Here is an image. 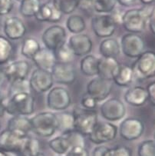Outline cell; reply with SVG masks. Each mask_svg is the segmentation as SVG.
<instances>
[{
  "instance_id": "27",
  "label": "cell",
  "mask_w": 155,
  "mask_h": 156,
  "mask_svg": "<svg viewBox=\"0 0 155 156\" xmlns=\"http://www.w3.org/2000/svg\"><path fill=\"white\" fill-rule=\"evenodd\" d=\"M55 115L58 121V130L61 132L62 135L75 130V118L73 113L65 112Z\"/></svg>"
},
{
  "instance_id": "17",
  "label": "cell",
  "mask_w": 155,
  "mask_h": 156,
  "mask_svg": "<svg viewBox=\"0 0 155 156\" xmlns=\"http://www.w3.org/2000/svg\"><path fill=\"white\" fill-rule=\"evenodd\" d=\"M69 46L74 55L84 56L87 55L92 49V41L85 34H75L69 38Z\"/></svg>"
},
{
  "instance_id": "13",
  "label": "cell",
  "mask_w": 155,
  "mask_h": 156,
  "mask_svg": "<svg viewBox=\"0 0 155 156\" xmlns=\"http://www.w3.org/2000/svg\"><path fill=\"white\" fill-rule=\"evenodd\" d=\"M91 27L98 37L107 39L114 33L116 23L111 15H101L92 19Z\"/></svg>"
},
{
  "instance_id": "40",
  "label": "cell",
  "mask_w": 155,
  "mask_h": 156,
  "mask_svg": "<svg viewBox=\"0 0 155 156\" xmlns=\"http://www.w3.org/2000/svg\"><path fill=\"white\" fill-rule=\"evenodd\" d=\"M65 136L68 138L71 148L75 146H82L85 147V139L84 135L76 131H72L67 134H65Z\"/></svg>"
},
{
  "instance_id": "32",
  "label": "cell",
  "mask_w": 155,
  "mask_h": 156,
  "mask_svg": "<svg viewBox=\"0 0 155 156\" xmlns=\"http://www.w3.org/2000/svg\"><path fill=\"white\" fill-rule=\"evenodd\" d=\"M40 48V44L36 39L34 38H27L23 41L21 52L26 58H32Z\"/></svg>"
},
{
  "instance_id": "49",
  "label": "cell",
  "mask_w": 155,
  "mask_h": 156,
  "mask_svg": "<svg viewBox=\"0 0 155 156\" xmlns=\"http://www.w3.org/2000/svg\"><path fill=\"white\" fill-rule=\"evenodd\" d=\"M5 112V101L2 92L0 91V117L4 115Z\"/></svg>"
},
{
  "instance_id": "9",
  "label": "cell",
  "mask_w": 155,
  "mask_h": 156,
  "mask_svg": "<svg viewBox=\"0 0 155 156\" xmlns=\"http://www.w3.org/2000/svg\"><path fill=\"white\" fill-rule=\"evenodd\" d=\"M144 125L138 118L129 117L122 121L119 127V134L126 141H134L144 133Z\"/></svg>"
},
{
  "instance_id": "8",
  "label": "cell",
  "mask_w": 155,
  "mask_h": 156,
  "mask_svg": "<svg viewBox=\"0 0 155 156\" xmlns=\"http://www.w3.org/2000/svg\"><path fill=\"white\" fill-rule=\"evenodd\" d=\"M66 38L65 29L62 26L55 25L45 29L42 34V40L45 48L54 51L65 43Z\"/></svg>"
},
{
  "instance_id": "51",
  "label": "cell",
  "mask_w": 155,
  "mask_h": 156,
  "mask_svg": "<svg viewBox=\"0 0 155 156\" xmlns=\"http://www.w3.org/2000/svg\"><path fill=\"white\" fill-rule=\"evenodd\" d=\"M154 0H141V2L144 5H149V4L153 3Z\"/></svg>"
},
{
  "instance_id": "15",
  "label": "cell",
  "mask_w": 155,
  "mask_h": 156,
  "mask_svg": "<svg viewBox=\"0 0 155 156\" xmlns=\"http://www.w3.org/2000/svg\"><path fill=\"white\" fill-rule=\"evenodd\" d=\"M53 82L54 81L50 72L36 69L32 73L29 85L30 89H33L35 92L43 93L51 89Z\"/></svg>"
},
{
  "instance_id": "36",
  "label": "cell",
  "mask_w": 155,
  "mask_h": 156,
  "mask_svg": "<svg viewBox=\"0 0 155 156\" xmlns=\"http://www.w3.org/2000/svg\"><path fill=\"white\" fill-rule=\"evenodd\" d=\"M51 2L62 14L72 13L79 4V0H52Z\"/></svg>"
},
{
  "instance_id": "19",
  "label": "cell",
  "mask_w": 155,
  "mask_h": 156,
  "mask_svg": "<svg viewBox=\"0 0 155 156\" xmlns=\"http://www.w3.org/2000/svg\"><path fill=\"white\" fill-rule=\"evenodd\" d=\"M3 30L9 39L18 40L24 37L26 32V27L21 19L16 16H12L5 20Z\"/></svg>"
},
{
  "instance_id": "46",
  "label": "cell",
  "mask_w": 155,
  "mask_h": 156,
  "mask_svg": "<svg viewBox=\"0 0 155 156\" xmlns=\"http://www.w3.org/2000/svg\"><path fill=\"white\" fill-rule=\"evenodd\" d=\"M78 7L86 12L94 10V0H79Z\"/></svg>"
},
{
  "instance_id": "53",
  "label": "cell",
  "mask_w": 155,
  "mask_h": 156,
  "mask_svg": "<svg viewBox=\"0 0 155 156\" xmlns=\"http://www.w3.org/2000/svg\"><path fill=\"white\" fill-rule=\"evenodd\" d=\"M8 156H19V154L17 153H14V152H6Z\"/></svg>"
},
{
  "instance_id": "7",
  "label": "cell",
  "mask_w": 155,
  "mask_h": 156,
  "mask_svg": "<svg viewBox=\"0 0 155 156\" xmlns=\"http://www.w3.org/2000/svg\"><path fill=\"white\" fill-rule=\"evenodd\" d=\"M121 47L126 56L137 58L144 51L145 44L143 38L138 34L128 33L122 37Z\"/></svg>"
},
{
  "instance_id": "29",
  "label": "cell",
  "mask_w": 155,
  "mask_h": 156,
  "mask_svg": "<svg viewBox=\"0 0 155 156\" xmlns=\"http://www.w3.org/2000/svg\"><path fill=\"white\" fill-rule=\"evenodd\" d=\"M48 146L55 153L58 154H64L71 148L68 138L65 135L57 136L48 142Z\"/></svg>"
},
{
  "instance_id": "2",
  "label": "cell",
  "mask_w": 155,
  "mask_h": 156,
  "mask_svg": "<svg viewBox=\"0 0 155 156\" xmlns=\"http://www.w3.org/2000/svg\"><path fill=\"white\" fill-rule=\"evenodd\" d=\"M35 111V98L29 92L16 94L5 102V112L11 115L26 116Z\"/></svg>"
},
{
  "instance_id": "52",
  "label": "cell",
  "mask_w": 155,
  "mask_h": 156,
  "mask_svg": "<svg viewBox=\"0 0 155 156\" xmlns=\"http://www.w3.org/2000/svg\"><path fill=\"white\" fill-rule=\"evenodd\" d=\"M4 78H5V76H4L3 72H2V69H0V85H1L2 82H3Z\"/></svg>"
},
{
  "instance_id": "44",
  "label": "cell",
  "mask_w": 155,
  "mask_h": 156,
  "mask_svg": "<svg viewBox=\"0 0 155 156\" xmlns=\"http://www.w3.org/2000/svg\"><path fill=\"white\" fill-rule=\"evenodd\" d=\"M14 6L13 0H0V16L8 15Z\"/></svg>"
},
{
  "instance_id": "35",
  "label": "cell",
  "mask_w": 155,
  "mask_h": 156,
  "mask_svg": "<svg viewBox=\"0 0 155 156\" xmlns=\"http://www.w3.org/2000/svg\"><path fill=\"white\" fill-rule=\"evenodd\" d=\"M56 62L62 63H70L73 60L74 54L69 45L65 43L54 51Z\"/></svg>"
},
{
  "instance_id": "16",
  "label": "cell",
  "mask_w": 155,
  "mask_h": 156,
  "mask_svg": "<svg viewBox=\"0 0 155 156\" xmlns=\"http://www.w3.org/2000/svg\"><path fill=\"white\" fill-rule=\"evenodd\" d=\"M30 71V65L26 60L13 62L2 69L4 76L10 82L26 79Z\"/></svg>"
},
{
  "instance_id": "30",
  "label": "cell",
  "mask_w": 155,
  "mask_h": 156,
  "mask_svg": "<svg viewBox=\"0 0 155 156\" xmlns=\"http://www.w3.org/2000/svg\"><path fill=\"white\" fill-rule=\"evenodd\" d=\"M40 143L36 138L26 137L22 145L19 154L20 156H32L39 152Z\"/></svg>"
},
{
  "instance_id": "31",
  "label": "cell",
  "mask_w": 155,
  "mask_h": 156,
  "mask_svg": "<svg viewBox=\"0 0 155 156\" xmlns=\"http://www.w3.org/2000/svg\"><path fill=\"white\" fill-rule=\"evenodd\" d=\"M20 3L19 12L27 18L35 16L41 6L40 0H23Z\"/></svg>"
},
{
  "instance_id": "45",
  "label": "cell",
  "mask_w": 155,
  "mask_h": 156,
  "mask_svg": "<svg viewBox=\"0 0 155 156\" xmlns=\"http://www.w3.org/2000/svg\"><path fill=\"white\" fill-rule=\"evenodd\" d=\"M111 149L105 145H98L92 151V156H111Z\"/></svg>"
},
{
  "instance_id": "43",
  "label": "cell",
  "mask_w": 155,
  "mask_h": 156,
  "mask_svg": "<svg viewBox=\"0 0 155 156\" xmlns=\"http://www.w3.org/2000/svg\"><path fill=\"white\" fill-rule=\"evenodd\" d=\"M66 156H89V153L85 147L75 146L69 150Z\"/></svg>"
},
{
  "instance_id": "21",
  "label": "cell",
  "mask_w": 155,
  "mask_h": 156,
  "mask_svg": "<svg viewBox=\"0 0 155 156\" xmlns=\"http://www.w3.org/2000/svg\"><path fill=\"white\" fill-rule=\"evenodd\" d=\"M7 129L14 132L21 138H26L28 133L32 131V125L30 119L26 116L16 115L13 116L8 122Z\"/></svg>"
},
{
  "instance_id": "1",
  "label": "cell",
  "mask_w": 155,
  "mask_h": 156,
  "mask_svg": "<svg viewBox=\"0 0 155 156\" xmlns=\"http://www.w3.org/2000/svg\"><path fill=\"white\" fill-rule=\"evenodd\" d=\"M153 9H131L125 12L122 16V23L129 33H139L146 27L147 20Z\"/></svg>"
},
{
  "instance_id": "39",
  "label": "cell",
  "mask_w": 155,
  "mask_h": 156,
  "mask_svg": "<svg viewBox=\"0 0 155 156\" xmlns=\"http://www.w3.org/2000/svg\"><path fill=\"white\" fill-rule=\"evenodd\" d=\"M138 156H155L154 141L150 139L141 142L138 146Z\"/></svg>"
},
{
  "instance_id": "20",
  "label": "cell",
  "mask_w": 155,
  "mask_h": 156,
  "mask_svg": "<svg viewBox=\"0 0 155 156\" xmlns=\"http://www.w3.org/2000/svg\"><path fill=\"white\" fill-rule=\"evenodd\" d=\"M62 16V13L55 6L52 2H48L41 5L35 17L39 22L57 23L61 20Z\"/></svg>"
},
{
  "instance_id": "4",
  "label": "cell",
  "mask_w": 155,
  "mask_h": 156,
  "mask_svg": "<svg viewBox=\"0 0 155 156\" xmlns=\"http://www.w3.org/2000/svg\"><path fill=\"white\" fill-rule=\"evenodd\" d=\"M134 78L138 79H146L154 76L155 55L151 51H144L131 66Z\"/></svg>"
},
{
  "instance_id": "42",
  "label": "cell",
  "mask_w": 155,
  "mask_h": 156,
  "mask_svg": "<svg viewBox=\"0 0 155 156\" xmlns=\"http://www.w3.org/2000/svg\"><path fill=\"white\" fill-rule=\"evenodd\" d=\"M81 102H82V105L83 107V108L88 110H93L97 106L98 101H96L94 98L90 96L89 95L86 94V95H85L82 97V99Z\"/></svg>"
},
{
  "instance_id": "54",
  "label": "cell",
  "mask_w": 155,
  "mask_h": 156,
  "mask_svg": "<svg viewBox=\"0 0 155 156\" xmlns=\"http://www.w3.org/2000/svg\"><path fill=\"white\" fill-rule=\"evenodd\" d=\"M32 156H46V155H45L43 152H41V151H39V152L36 153V154H34V155H32Z\"/></svg>"
},
{
  "instance_id": "25",
  "label": "cell",
  "mask_w": 155,
  "mask_h": 156,
  "mask_svg": "<svg viewBox=\"0 0 155 156\" xmlns=\"http://www.w3.org/2000/svg\"><path fill=\"white\" fill-rule=\"evenodd\" d=\"M134 79V73L131 66L125 64H120L117 71L114 75L112 81L119 86H128Z\"/></svg>"
},
{
  "instance_id": "34",
  "label": "cell",
  "mask_w": 155,
  "mask_h": 156,
  "mask_svg": "<svg viewBox=\"0 0 155 156\" xmlns=\"http://www.w3.org/2000/svg\"><path fill=\"white\" fill-rule=\"evenodd\" d=\"M13 53L12 42L7 38L0 36V65L5 64Z\"/></svg>"
},
{
  "instance_id": "14",
  "label": "cell",
  "mask_w": 155,
  "mask_h": 156,
  "mask_svg": "<svg viewBox=\"0 0 155 156\" xmlns=\"http://www.w3.org/2000/svg\"><path fill=\"white\" fill-rule=\"evenodd\" d=\"M53 81L63 85H71L76 79L75 69L70 63L56 62L51 70Z\"/></svg>"
},
{
  "instance_id": "37",
  "label": "cell",
  "mask_w": 155,
  "mask_h": 156,
  "mask_svg": "<svg viewBox=\"0 0 155 156\" xmlns=\"http://www.w3.org/2000/svg\"><path fill=\"white\" fill-rule=\"evenodd\" d=\"M116 3V0H94V10L99 13L111 12Z\"/></svg>"
},
{
  "instance_id": "18",
  "label": "cell",
  "mask_w": 155,
  "mask_h": 156,
  "mask_svg": "<svg viewBox=\"0 0 155 156\" xmlns=\"http://www.w3.org/2000/svg\"><path fill=\"white\" fill-rule=\"evenodd\" d=\"M24 139L9 129H5L0 132V150L19 154Z\"/></svg>"
},
{
  "instance_id": "5",
  "label": "cell",
  "mask_w": 155,
  "mask_h": 156,
  "mask_svg": "<svg viewBox=\"0 0 155 156\" xmlns=\"http://www.w3.org/2000/svg\"><path fill=\"white\" fill-rule=\"evenodd\" d=\"M75 118V131L82 135H89L98 122V115L93 110L78 108L73 113Z\"/></svg>"
},
{
  "instance_id": "26",
  "label": "cell",
  "mask_w": 155,
  "mask_h": 156,
  "mask_svg": "<svg viewBox=\"0 0 155 156\" xmlns=\"http://www.w3.org/2000/svg\"><path fill=\"white\" fill-rule=\"evenodd\" d=\"M99 51L102 57L116 58L120 54L121 46L116 39L107 38L100 44Z\"/></svg>"
},
{
  "instance_id": "11",
  "label": "cell",
  "mask_w": 155,
  "mask_h": 156,
  "mask_svg": "<svg viewBox=\"0 0 155 156\" xmlns=\"http://www.w3.org/2000/svg\"><path fill=\"white\" fill-rule=\"evenodd\" d=\"M101 115L109 122L121 120L126 114V108L122 100L117 98H111L104 101L100 108Z\"/></svg>"
},
{
  "instance_id": "6",
  "label": "cell",
  "mask_w": 155,
  "mask_h": 156,
  "mask_svg": "<svg viewBox=\"0 0 155 156\" xmlns=\"http://www.w3.org/2000/svg\"><path fill=\"white\" fill-rule=\"evenodd\" d=\"M118 134V128L111 122H98L88 135L89 140L97 145L114 140Z\"/></svg>"
},
{
  "instance_id": "47",
  "label": "cell",
  "mask_w": 155,
  "mask_h": 156,
  "mask_svg": "<svg viewBox=\"0 0 155 156\" xmlns=\"http://www.w3.org/2000/svg\"><path fill=\"white\" fill-rule=\"evenodd\" d=\"M147 92V96H148V100L150 101L152 105L155 104V85L154 82H150L147 85L146 89Z\"/></svg>"
},
{
  "instance_id": "23",
  "label": "cell",
  "mask_w": 155,
  "mask_h": 156,
  "mask_svg": "<svg viewBox=\"0 0 155 156\" xmlns=\"http://www.w3.org/2000/svg\"><path fill=\"white\" fill-rule=\"evenodd\" d=\"M120 63L116 58L102 57L98 58V76L102 79L112 80Z\"/></svg>"
},
{
  "instance_id": "33",
  "label": "cell",
  "mask_w": 155,
  "mask_h": 156,
  "mask_svg": "<svg viewBox=\"0 0 155 156\" xmlns=\"http://www.w3.org/2000/svg\"><path fill=\"white\" fill-rule=\"evenodd\" d=\"M66 26L72 33L80 34L85 30L86 25L82 16L79 15H73L68 18Z\"/></svg>"
},
{
  "instance_id": "12",
  "label": "cell",
  "mask_w": 155,
  "mask_h": 156,
  "mask_svg": "<svg viewBox=\"0 0 155 156\" xmlns=\"http://www.w3.org/2000/svg\"><path fill=\"white\" fill-rule=\"evenodd\" d=\"M113 81L102 78H94L87 85V94L97 101H101L107 98L112 90Z\"/></svg>"
},
{
  "instance_id": "56",
  "label": "cell",
  "mask_w": 155,
  "mask_h": 156,
  "mask_svg": "<svg viewBox=\"0 0 155 156\" xmlns=\"http://www.w3.org/2000/svg\"><path fill=\"white\" fill-rule=\"evenodd\" d=\"M0 130H1V125H0Z\"/></svg>"
},
{
  "instance_id": "48",
  "label": "cell",
  "mask_w": 155,
  "mask_h": 156,
  "mask_svg": "<svg viewBox=\"0 0 155 156\" xmlns=\"http://www.w3.org/2000/svg\"><path fill=\"white\" fill-rule=\"evenodd\" d=\"M147 23H148L149 29L151 31V32L153 34H154L155 32V26H154V10L151 12V14L150 15V16L148 17V20H147Z\"/></svg>"
},
{
  "instance_id": "3",
  "label": "cell",
  "mask_w": 155,
  "mask_h": 156,
  "mask_svg": "<svg viewBox=\"0 0 155 156\" xmlns=\"http://www.w3.org/2000/svg\"><path fill=\"white\" fill-rule=\"evenodd\" d=\"M32 131L41 137H51L58 131L56 115L50 112H43L30 119Z\"/></svg>"
},
{
  "instance_id": "10",
  "label": "cell",
  "mask_w": 155,
  "mask_h": 156,
  "mask_svg": "<svg viewBox=\"0 0 155 156\" xmlns=\"http://www.w3.org/2000/svg\"><path fill=\"white\" fill-rule=\"evenodd\" d=\"M72 102L70 93L62 87L51 89L47 95V105L55 111H62L69 108Z\"/></svg>"
},
{
  "instance_id": "28",
  "label": "cell",
  "mask_w": 155,
  "mask_h": 156,
  "mask_svg": "<svg viewBox=\"0 0 155 156\" xmlns=\"http://www.w3.org/2000/svg\"><path fill=\"white\" fill-rule=\"evenodd\" d=\"M98 58L92 55H87L80 62L81 72L85 76H98Z\"/></svg>"
},
{
  "instance_id": "22",
  "label": "cell",
  "mask_w": 155,
  "mask_h": 156,
  "mask_svg": "<svg viewBox=\"0 0 155 156\" xmlns=\"http://www.w3.org/2000/svg\"><path fill=\"white\" fill-rule=\"evenodd\" d=\"M32 59L38 69L48 72H51L52 67L56 63L54 51L46 48H40Z\"/></svg>"
},
{
  "instance_id": "50",
  "label": "cell",
  "mask_w": 155,
  "mask_h": 156,
  "mask_svg": "<svg viewBox=\"0 0 155 156\" xmlns=\"http://www.w3.org/2000/svg\"><path fill=\"white\" fill-rule=\"evenodd\" d=\"M116 1H117L120 5L126 7L133 5L134 2H136V0H116Z\"/></svg>"
},
{
  "instance_id": "55",
  "label": "cell",
  "mask_w": 155,
  "mask_h": 156,
  "mask_svg": "<svg viewBox=\"0 0 155 156\" xmlns=\"http://www.w3.org/2000/svg\"><path fill=\"white\" fill-rule=\"evenodd\" d=\"M16 1H18V2H21L22 1H23V0H16Z\"/></svg>"
},
{
  "instance_id": "41",
  "label": "cell",
  "mask_w": 155,
  "mask_h": 156,
  "mask_svg": "<svg viewBox=\"0 0 155 156\" xmlns=\"http://www.w3.org/2000/svg\"><path fill=\"white\" fill-rule=\"evenodd\" d=\"M111 156H132V151L128 147L118 145L112 148Z\"/></svg>"
},
{
  "instance_id": "24",
  "label": "cell",
  "mask_w": 155,
  "mask_h": 156,
  "mask_svg": "<svg viewBox=\"0 0 155 156\" xmlns=\"http://www.w3.org/2000/svg\"><path fill=\"white\" fill-rule=\"evenodd\" d=\"M125 100L127 103L133 106H142L148 100L147 90L142 86L130 88L125 92Z\"/></svg>"
},
{
  "instance_id": "38",
  "label": "cell",
  "mask_w": 155,
  "mask_h": 156,
  "mask_svg": "<svg viewBox=\"0 0 155 156\" xmlns=\"http://www.w3.org/2000/svg\"><path fill=\"white\" fill-rule=\"evenodd\" d=\"M30 89L29 82L26 79L23 80H17L11 82L9 89V97L19 93L29 92Z\"/></svg>"
}]
</instances>
